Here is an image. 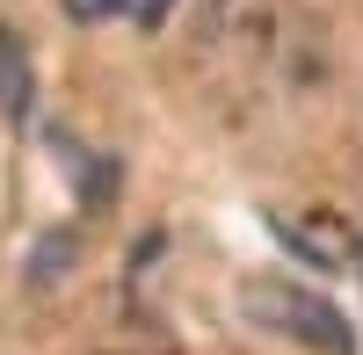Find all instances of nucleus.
<instances>
[{
  "instance_id": "f257e3e1",
  "label": "nucleus",
  "mask_w": 363,
  "mask_h": 355,
  "mask_svg": "<svg viewBox=\"0 0 363 355\" xmlns=\"http://www.w3.org/2000/svg\"><path fill=\"white\" fill-rule=\"evenodd\" d=\"M240 312L255 319L262 334H277L291 348H320V355H356V327L320 298L313 283H284V276H262L247 298H240Z\"/></svg>"
},
{
  "instance_id": "f03ea898",
  "label": "nucleus",
  "mask_w": 363,
  "mask_h": 355,
  "mask_svg": "<svg viewBox=\"0 0 363 355\" xmlns=\"http://www.w3.org/2000/svg\"><path fill=\"white\" fill-rule=\"evenodd\" d=\"M66 8V22L95 29V22H138V29H160L174 0H58Z\"/></svg>"
},
{
  "instance_id": "7ed1b4c3",
  "label": "nucleus",
  "mask_w": 363,
  "mask_h": 355,
  "mask_svg": "<svg viewBox=\"0 0 363 355\" xmlns=\"http://www.w3.org/2000/svg\"><path fill=\"white\" fill-rule=\"evenodd\" d=\"M0 116H8V124L29 116V58L15 44V29H0Z\"/></svg>"
},
{
  "instance_id": "20e7f679",
  "label": "nucleus",
  "mask_w": 363,
  "mask_h": 355,
  "mask_svg": "<svg viewBox=\"0 0 363 355\" xmlns=\"http://www.w3.org/2000/svg\"><path fill=\"white\" fill-rule=\"evenodd\" d=\"M356 283H363V240H356Z\"/></svg>"
}]
</instances>
